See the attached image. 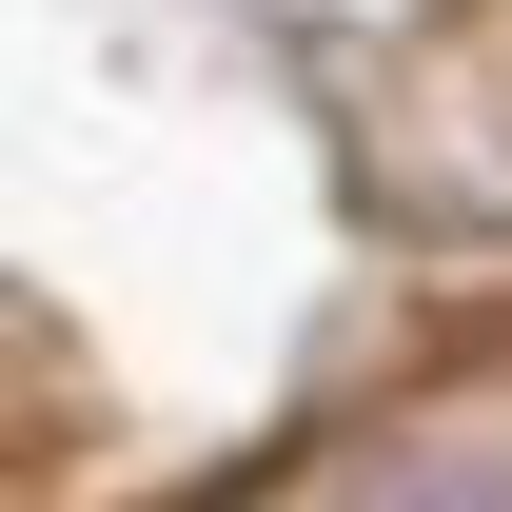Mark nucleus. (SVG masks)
Returning a JSON list of instances; mask_svg holds the SVG:
<instances>
[{
	"mask_svg": "<svg viewBox=\"0 0 512 512\" xmlns=\"http://www.w3.org/2000/svg\"><path fill=\"white\" fill-rule=\"evenodd\" d=\"M375 512H512L493 473H414V493H375Z\"/></svg>",
	"mask_w": 512,
	"mask_h": 512,
	"instance_id": "1",
	"label": "nucleus"
}]
</instances>
